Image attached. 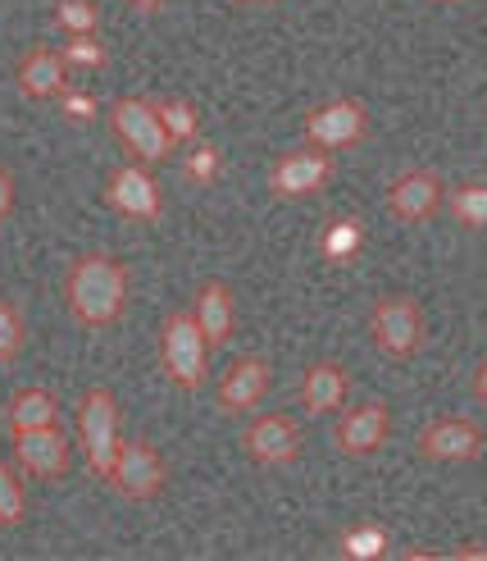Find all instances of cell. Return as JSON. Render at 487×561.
Listing matches in <instances>:
<instances>
[{
    "mask_svg": "<svg viewBox=\"0 0 487 561\" xmlns=\"http://www.w3.org/2000/svg\"><path fill=\"white\" fill-rule=\"evenodd\" d=\"M65 297H69V311L78 324L88 329H105L124 316L128 306V270L114 261V256H78L73 270H69V284H65Z\"/></svg>",
    "mask_w": 487,
    "mask_h": 561,
    "instance_id": "1",
    "label": "cell"
},
{
    "mask_svg": "<svg viewBox=\"0 0 487 561\" xmlns=\"http://www.w3.org/2000/svg\"><path fill=\"white\" fill-rule=\"evenodd\" d=\"M424 306L406 293L396 297H379L374 311H369V339H374V347L387 356V360H410L419 347H424Z\"/></svg>",
    "mask_w": 487,
    "mask_h": 561,
    "instance_id": "2",
    "label": "cell"
},
{
    "mask_svg": "<svg viewBox=\"0 0 487 561\" xmlns=\"http://www.w3.org/2000/svg\"><path fill=\"white\" fill-rule=\"evenodd\" d=\"M206 333H200L192 311H174L160 329V360H164V375L174 379L178 388H200L206 383Z\"/></svg>",
    "mask_w": 487,
    "mask_h": 561,
    "instance_id": "3",
    "label": "cell"
},
{
    "mask_svg": "<svg viewBox=\"0 0 487 561\" xmlns=\"http://www.w3.org/2000/svg\"><path fill=\"white\" fill-rule=\"evenodd\" d=\"M105 480L128 502H151V497H160V489L169 480V466H164L155 443L119 438V453H114V466H109Z\"/></svg>",
    "mask_w": 487,
    "mask_h": 561,
    "instance_id": "4",
    "label": "cell"
},
{
    "mask_svg": "<svg viewBox=\"0 0 487 561\" xmlns=\"http://www.w3.org/2000/svg\"><path fill=\"white\" fill-rule=\"evenodd\" d=\"M109 124L114 133H119V142L141 160V164H160L169 151H174V142H169L164 124L155 119V110L147 96H124L109 105Z\"/></svg>",
    "mask_w": 487,
    "mask_h": 561,
    "instance_id": "5",
    "label": "cell"
},
{
    "mask_svg": "<svg viewBox=\"0 0 487 561\" xmlns=\"http://www.w3.org/2000/svg\"><path fill=\"white\" fill-rule=\"evenodd\" d=\"M78 434H82V447H88L92 470L105 480L114 453H119V407H114L109 388H88V398L78 407Z\"/></svg>",
    "mask_w": 487,
    "mask_h": 561,
    "instance_id": "6",
    "label": "cell"
},
{
    "mask_svg": "<svg viewBox=\"0 0 487 561\" xmlns=\"http://www.w3.org/2000/svg\"><path fill=\"white\" fill-rule=\"evenodd\" d=\"M419 457L428 461H451V466H465L483 457V430L465 415H442V420H428L415 438Z\"/></svg>",
    "mask_w": 487,
    "mask_h": 561,
    "instance_id": "7",
    "label": "cell"
},
{
    "mask_svg": "<svg viewBox=\"0 0 487 561\" xmlns=\"http://www.w3.org/2000/svg\"><path fill=\"white\" fill-rule=\"evenodd\" d=\"M364 128H369L364 105L351 96H337V101L305 115V142L320 147V151H341V147H356L364 137Z\"/></svg>",
    "mask_w": 487,
    "mask_h": 561,
    "instance_id": "8",
    "label": "cell"
},
{
    "mask_svg": "<svg viewBox=\"0 0 487 561\" xmlns=\"http://www.w3.org/2000/svg\"><path fill=\"white\" fill-rule=\"evenodd\" d=\"M242 447L255 466H292L301 457V425L292 415H260L246 425Z\"/></svg>",
    "mask_w": 487,
    "mask_h": 561,
    "instance_id": "9",
    "label": "cell"
},
{
    "mask_svg": "<svg viewBox=\"0 0 487 561\" xmlns=\"http://www.w3.org/2000/svg\"><path fill=\"white\" fill-rule=\"evenodd\" d=\"M447 202V187L433 170H410V174H401L392 187H387V215L396 224H424V219H433Z\"/></svg>",
    "mask_w": 487,
    "mask_h": 561,
    "instance_id": "10",
    "label": "cell"
},
{
    "mask_svg": "<svg viewBox=\"0 0 487 561\" xmlns=\"http://www.w3.org/2000/svg\"><path fill=\"white\" fill-rule=\"evenodd\" d=\"M387 434H392V411L383 402H360L351 411H341L333 443H337L341 457H369L387 443Z\"/></svg>",
    "mask_w": 487,
    "mask_h": 561,
    "instance_id": "11",
    "label": "cell"
},
{
    "mask_svg": "<svg viewBox=\"0 0 487 561\" xmlns=\"http://www.w3.org/2000/svg\"><path fill=\"white\" fill-rule=\"evenodd\" d=\"M14 461L23 474L33 480H60L69 470V438L60 425H42V430H27L14 434Z\"/></svg>",
    "mask_w": 487,
    "mask_h": 561,
    "instance_id": "12",
    "label": "cell"
},
{
    "mask_svg": "<svg viewBox=\"0 0 487 561\" xmlns=\"http://www.w3.org/2000/svg\"><path fill=\"white\" fill-rule=\"evenodd\" d=\"M328 179H333V156L320 151V147H310V151H288L282 156L274 164V174H269V187H274V196L297 202V196L320 192Z\"/></svg>",
    "mask_w": 487,
    "mask_h": 561,
    "instance_id": "13",
    "label": "cell"
},
{
    "mask_svg": "<svg viewBox=\"0 0 487 561\" xmlns=\"http://www.w3.org/2000/svg\"><path fill=\"white\" fill-rule=\"evenodd\" d=\"M274 383V370L265 356H237L228 375L219 379V407L228 415H242V411H255L265 402V392Z\"/></svg>",
    "mask_w": 487,
    "mask_h": 561,
    "instance_id": "14",
    "label": "cell"
},
{
    "mask_svg": "<svg viewBox=\"0 0 487 561\" xmlns=\"http://www.w3.org/2000/svg\"><path fill=\"white\" fill-rule=\"evenodd\" d=\"M105 196H109V206L119 215H128V219H160V206H164L160 202V183L141 170V164H124V170H114Z\"/></svg>",
    "mask_w": 487,
    "mask_h": 561,
    "instance_id": "15",
    "label": "cell"
},
{
    "mask_svg": "<svg viewBox=\"0 0 487 561\" xmlns=\"http://www.w3.org/2000/svg\"><path fill=\"white\" fill-rule=\"evenodd\" d=\"M65 73H69V65L60 50L33 46V50H23V60H19V92L27 101H50L65 92Z\"/></svg>",
    "mask_w": 487,
    "mask_h": 561,
    "instance_id": "16",
    "label": "cell"
},
{
    "mask_svg": "<svg viewBox=\"0 0 487 561\" xmlns=\"http://www.w3.org/2000/svg\"><path fill=\"white\" fill-rule=\"evenodd\" d=\"M192 316L206 333V343H228V333H233V320H237V306H233V293L219 278H206V284L196 288V301H192Z\"/></svg>",
    "mask_w": 487,
    "mask_h": 561,
    "instance_id": "17",
    "label": "cell"
},
{
    "mask_svg": "<svg viewBox=\"0 0 487 561\" xmlns=\"http://www.w3.org/2000/svg\"><path fill=\"white\" fill-rule=\"evenodd\" d=\"M347 388H351V379L337 360H314V366L301 375V407L310 415H328L347 402Z\"/></svg>",
    "mask_w": 487,
    "mask_h": 561,
    "instance_id": "18",
    "label": "cell"
},
{
    "mask_svg": "<svg viewBox=\"0 0 487 561\" xmlns=\"http://www.w3.org/2000/svg\"><path fill=\"white\" fill-rule=\"evenodd\" d=\"M55 398L50 388H19L10 407H5V425L10 434H27V430H42V425H55Z\"/></svg>",
    "mask_w": 487,
    "mask_h": 561,
    "instance_id": "19",
    "label": "cell"
},
{
    "mask_svg": "<svg viewBox=\"0 0 487 561\" xmlns=\"http://www.w3.org/2000/svg\"><path fill=\"white\" fill-rule=\"evenodd\" d=\"M147 101H151V110H155V119L164 124L169 142H192V137L200 133L196 110H192L183 96H147Z\"/></svg>",
    "mask_w": 487,
    "mask_h": 561,
    "instance_id": "20",
    "label": "cell"
},
{
    "mask_svg": "<svg viewBox=\"0 0 487 561\" xmlns=\"http://www.w3.org/2000/svg\"><path fill=\"white\" fill-rule=\"evenodd\" d=\"M447 210L461 224H469V229H487V183H469V187L447 192Z\"/></svg>",
    "mask_w": 487,
    "mask_h": 561,
    "instance_id": "21",
    "label": "cell"
},
{
    "mask_svg": "<svg viewBox=\"0 0 487 561\" xmlns=\"http://www.w3.org/2000/svg\"><path fill=\"white\" fill-rule=\"evenodd\" d=\"M23 343H27L23 311L14 301H0V366H10V360L23 352Z\"/></svg>",
    "mask_w": 487,
    "mask_h": 561,
    "instance_id": "22",
    "label": "cell"
},
{
    "mask_svg": "<svg viewBox=\"0 0 487 561\" xmlns=\"http://www.w3.org/2000/svg\"><path fill=\"white\" fill-rule=\"evenodd\" d=\"M337 548L347 557H383L387 552V529L383 525H351L347 535L337 539Z\"/></svg>",
    "mask_w": 487,
    "mask_h": 561,
    "instance_id": "23",
    "label": "cell"
},
{
    "mask_svg": "<svg viewBox=\"0 0 487 561\" xmlns=\"http://www.w3.org/2000/svg\"><path fill=\"white\" fill-rule=\"evenodd\" d=\"M23 516H27V493L19 484L14 466L0 461V525H19Z\"/></svg>",
    "mask_w": 487,
    "mask_h": 561,
    "instance_id": "24",
    "label": "cell"
},
{
    "mask_svg": "<svg viewBox=\"0 0 487 561\" xmlns=\"http://www.w3.org/2000/svg\"><path fill=\"white\" fill-rule=\"evenodd\" d=\"M55 23H60L69 37L96 33V5L92 0H60V5H55Z\"/></svg>",
    "mask_w": 487,
    "mask_h": 561,
    "instance_id": "25",
    "label": "cell"
},
{
    "mask_svg": "<svg viewBox=\"0 0 487 561\" xmlns=\"http://www.w3.org/2000/svg\"><path fill=\"white\" fill-rule=\"evenodd\" d=\"M360 238H364V229H360L356 219H337L333 229L324 233V256H328V261H347L351 251L360 247Z\"/></svg>",
    "mask_w": 487,
    "mask_h": 561,
    "instance_id": "26",
    "label": "cell"
},
{
    "mask_svg": "<svg viewBox=\"0 0 487 561\" xmlns=\"http://www.w3.org/2000/svg\"><path fill=\"white\" fill-rule=\"evenodd\" d=\"M60 55H65V65H78V69H101V65H105V46L96 42V33L69 37V46H65Z\"/></svg>",
    "mask_w": 487,
    "mask_h": 561,
    "instance_id": "27",
    "label": "cell"
},
{
    "mask_svg": "<svg viewBox=\"0 0 487 561\" xmlns=\"http://www.w3.org/2000/svg\"><path fill=\"white\" fill-rule=\"evenodd\" d=\"M187 179L192 183H214L219 179V151L210 142H200L192 156H187Z\"/></svg>",
    "mask_w": 487,
    "mask_h": 561,
    "instance_id": "28",
    "label": "cell"
},
{
    "mask_svg": "<svg viewBox=\"0 0 487 561\" xmlns=\"http://www.w3.org/2000/svg\"><path fill=\"white\" fill-rule=\"evenodd\" d=\"M14 210V179H10V170L0 164V219H5Z\"/></svg>",
    "mask_w": 487,
    "mask_h": 561,
    "instance_id": "29",
    "label": "cell"
},
{
    "mask_svg": "<svg viewBox=\"0 0 487 561\" xmlns=\"http://www.w3.org/2000/svg\"><path fill=\"white\" fill-rule=\"evenodd\" d=\"M65 110H69V115H78V119H88L92 110H96V101L82 96V92H69V96H65Z\"/></svg>",
    "mask_w": 487,
    "mask_h": 561,
    "instance_id": "30",
    "label": "cell"
},
{
    "mask_svg": "<svg viewBox=\"0 0 487 561\" xmlns=\"http://www.w3.org/2000/svg\"><path fill=\"white\" fill-rule=\"evenodd\" d=\"M474 398L487 407V360H483V366L474 370Z\"/></svg>",
    "mask_w": 487,
    "mask_h": 561,
    "instance_id": "31",
    "label": "cell"
},
{
    "mask_svg": "<svg viewBox=\"0 0 487 561\" xmlns=\"http://www.w3.org/2000/svg\"><path fill=\"white\" fill-rule=\"evenodd\" d=\"M455 557H461V561H474V557H483V561H487V543H465V548H455Z\"/></svg>",
    "mask_w": 487,
    "mask_h": 561,
    "instance_id": "32",
    "label": "cell"
},
{
    "mask_svg": "<svg viewBox=\"0 0 487 561\" xmlns=\"http://www.w3.org/2000/svg\"><path fill=\"white\" fill-rule=\"evenodd\" d=\"M128 5H132L137 14H155V10L164 5V0H128Z\"/></svg>",
    "mask_w": 487,
    "mask_h": 561,
    "instance_id": "33",
    "label": "cell"
},
{
    "mask_svg": "<svg viewBox=\"0 0 487 561\" xmlns=\"http://www.w3.org/2000/svg\"><path fill=\"white\" fill-rule=\"evenodd\" d=\"M433 5H455V0H433Z\"/></svg>",
    "mask_w": 487,
    "mask_h": 561,
    "instance_id": "34",
    "label": "cell"
}]
</instances>
